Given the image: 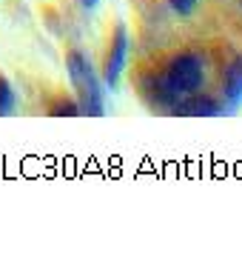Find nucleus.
Listing matches in <instances>:
<instances>
[{
    "mask_svg": "<svg viewBox=\"0 0 242 260\" xmlns=\"http://www.w3.org/2000/svg\"><path fill=\"white\" fill-rule=\"evenodd\" d=\"M222 94L231 109L242 106V57H234L225 69V80H222Z\"/></svg>",
    "mask_w": 242,
    "mask_h": 260,
    "instance_id": "nucleus-5",
    "label": "nucleus"
},
{
    "mask_svg": "<svg viewBox=\"0 0 242 260\" xmlns=\"http://www.w3.org/2000/svg\"><path fill=\"white\" fill-rule=\"evenodd\" d=\"M12 109H15V89L6 80V75L0 72V117L12 115Z\"/></svg>",
    "mask_w": 242,
    "mask_h": 260,
    "instance_id": "nucleus-7",
    "label": "nucleus"
},
{
    "mask_svg": "<svg viewBox=\"0 0 242 260\" xmlns=\"http://www.w3.org/2000/svg\"><path fill=\"white\" fill-rule=\"evenodd\" d=\"M168 3H171V9L177 15H191L197 9V0H168Z\"/></svg>",
    "mask_w": 242,
    "mask_h": 260,
    "instance_id": "nucleus-8",
    "label": "nucleus"
},
{
    "mask_svg": "<svg viewBox=\"0 0 242 260\" xmlns=\"http://www.w3.org/2000/svg\"><path fill=\"white\" fill-rule=\"evenodd\" d=\"M126 60H129V31H126V23H114L108 35L106 57H103V86L106 89H117Z\"/></svg>",
    "mask_w": 242,
    "mask_h": 260,
    "instance_id": "nucleus-3",
    "label": "nucleus"
},
{
    "mask_svg": "<svg viewBox=\"0 0 242 260\" xmlns=\"http://www.w3.org/2000/svg\"><path fill=\"white\" fill-rule=\"evenodd\" d=\"M66 69H68V77H71V86H74L80 115L100 117L106 112V92H103V86H100L94 69H91L89 57H86L80 49H68L66 52Z\"/></svg>",
    "mask_w": 242,
    "mask_h": 260,
    "instance_id": "nucleus-2",
    "label": "nucleus"
},
{
    "mask_svg": "<svg viewBox=\"0 0 242 260\" xmlns=\"http://www.w3.org/2000/svg\"><path fill=\"white\" fill-rule=\"evenodd\" d=\"M239 3H242V0H239Z\"/></svg>",
    "mask_w": 242,
    "mask_h": 260,
    "instance_id": "nucleus-10",
    "label": "nucleus"
},
{
    "mask_svg": "<svg viewBox=\"0 0 242 260\" xmlns=\"http://www.w3.org/2000/svg\"><path fill=\"white\" fill-rule=\"evenodd\" d=\"M97 3H100V0H80V6H86V9H94Z\"/></svg>",
    "mask_w": 242,
    "mask_h": 260,
    "instance_id": "nucleus-9",
    "label": "nucleus"
},
{
    "mask_svg": "<svg viewBox=\"0 0 242 260\" xmlns=\"http://www.w3.org/2000/svg\"><path fill=\"white\" fill-rule=\"evenodd\" d=\"M222 109L217 100L211 98H203V94H188V98L177 100V115H188V117H211V115H220Z\"/></svg>",
    "mask_w": 242,
    "mask_h": 260,
    "instance_id": "nucleus-4",
    "label": "nucleus"
},
{
    "mask_svg": "<svg viewBox=\"0 0 242 260\" xmlns=\"http://www.w3.org/2000/svg\"><path fill=\"white\" fill-rule=\"evenodd\" d=\"M46 112L52 117H74V115H80V106H77V100L66 98V94H54L46 103Z\"/></svg>",
    "mask_w": 242,
    "mask_h": 260,
    "instance_id": "nucleus-6",
    "label": "nucleus"
},
{
    "mask_svg": "<svg viewBox=\"0 0 242 260\" xmlns=\"http://www.w3.org/2000/svg\"><path fill=\"white\" fill-rule=\"evenodd\" d=\"M159 83V98L163 103H177V100L188 98L199 92L203 86V60L194 52H180L168 60L166 72L157 77Z\"/></svg>",
    "mask_w": 242,
    "mask_h": 260,
    "instance_id": "nucleus-1",
    "label": "nucleus"
}]
</instances>
